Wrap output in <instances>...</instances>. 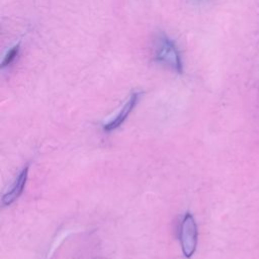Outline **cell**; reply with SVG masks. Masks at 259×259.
<instances>
[{
    "instance_id": "6da1fadb",
    "label": "cell",
    "mask_w": 259,
    "mask_h": 259,
    "mask_svg": "<svg viewBox=\"0 0 259 259\" xmlns=\"http://www.w3.org/2000/svg\"><path fill=\"white\" fill-rule=\"evenodd\" d=\"M155 60L163 66L175 71L182 72V62L175 44L163 32L159 33L154 41Z\"/></svg>"
},
{
    "instance_id": "7a4b0ae2",
    "label": "cell",
    "mask_w": 259,
    "mask_h": 259,
    "mask_svg": "<svg viewBox=\"0 0 259 259\" xmlns=\"http://www.w3.org/2000/svg\"><path fill=\"white\" fill-rule=\"evenodd\" d=\"M180 244L185 257H191L197 245V227L191 213H185L180 226Z\"/></svg>"
},
{
    "instance_id": "277c9868",
    "label": "cell",
    "mask_w": 259,
    "mask_h": 259,
    "mask_svg": "<svg viewBox=\"0 0 259 259\" xmlns=\"http://www.w3.org/2000/svg\"><path fill=\"white\" fill-rule=\"evenodd\" d=\"M28 175V166L22 169V171L17 176L16 180L13 182V184L10 186L7 192L2 196V204L3 205H9L12 202H14L22 193L24 186L26 184Z\"/></svg>"
},
{
    "instance_id": "5b68a950",
    "label": "cell",
    "mask_w": 259,
    "mask_h": 259,
    "mask_svg": "<svg viewBox=\"0 0 259 259\" xmlns=\"http://www.w3.org/2000/svg\"><path fill=\"white\" fill-rule=\"evenodd\" d=\"M18 52H19V45H16V46H14L11 50H9L8 53L6 54V56L4 57L3 61H2L1 67L4 68V67L10 65V64L15 60V58L17 57Z\"/></svg>"
},
{
    "instance_id": "3957f363",
    "label": "cell",
    "mask_w": 259,
    "mask_h": 259,
    "mask_svg": "<svg viewBox=\"0 0 259 259\" xmlns=\"http://www.w3.org/2000/svg\"><path fill=\"white\" fill-rule=\"evenodd\" d=\"M140 96H141V92H134L130 96V98L126 100V102L123 104L122 108L114 116V118H112L110 121H108L107 123H105L103 125V130L109 132V131L115 130L119 125H121V123L126 119L127 115L132 112V110L134 109V107L138 103V101L140 99Z\"/></svg>"
}]
</instances>
